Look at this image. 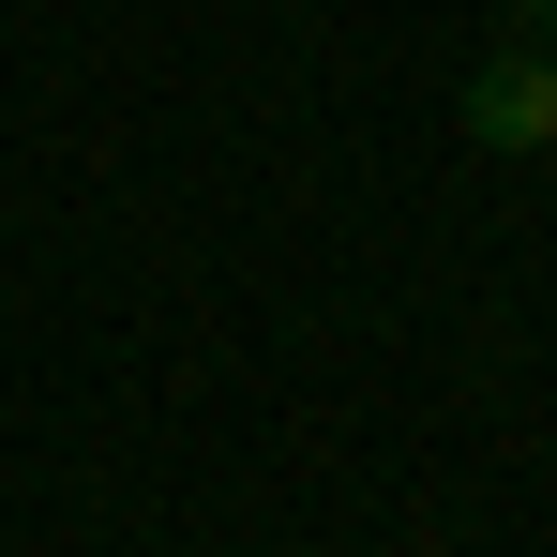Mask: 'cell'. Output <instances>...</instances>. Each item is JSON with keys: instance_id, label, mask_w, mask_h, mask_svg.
<instances>
[{"instance_id": "obj_1", "label": "cell", "mask_w": 557, "mask_h": 557, "mask_svg": "<svg viewBox=\"0 0 557 557\" xmlns=\"http://www.w3.org/2000/svg\"><path fill=\"white\" fill-rule=\"evenodd\" d=\"M467 136L482 151H557V46H497L467 76Z\"/></svg>"}, {"instance_id": "obj_2", "label": "cell", "mask_w": 557, "mask_h": 557, "mask_svg": "<svg viewBox=\"0 0 557 557\" xmlns=\"http://www.w3.org/2000/svg\"><path fill=\"white\" fill-rule=\"evenodd\" d=\"M512 30H528V46H557V0H512Z\"/></svg>"}]
</instances>
